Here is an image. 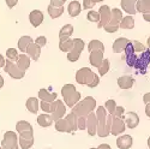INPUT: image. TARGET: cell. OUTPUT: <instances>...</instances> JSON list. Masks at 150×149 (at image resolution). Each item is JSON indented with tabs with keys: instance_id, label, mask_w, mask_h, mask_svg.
Masks as SVG:
<instances>
[{
	"instance_id": "6da1fadb",
	"label": "cell",
	"mask_w": 150,
	"mask_h": 149,
	"mask_svg": "<svg viewBox=\"0 0 150 149\" xmlns=\"http://www.w3.org/2000/svg\"><path fill=\"white\" fill-rule=\"evenodd\" d=\"M96 117L98 120L97 135L100 137H107V136L110 133V126H112V121H113V117L107 112L105 106L97 107Z\"/></svg>"
},
{
	"instance_id": "7a4b0ae2",
	"label": "cell",
	"mask_w": 150,
	"mask_h": 149,
	"mask_svg": "<svg viewBox=\"0 0 150 149\" xmlns=\"http://www.w3.org/2000/svg\"><path fill=\"white\" fill-rule=\"evenodd\" d=\"M76 82L82 85H88L90 88H95L100 83V78L89 67H82L76 72Z\"/></svg>"
},
{
	"instance_id": "3957f363",
	"label": "cell",
	"mask_w": 150,
	"mask_h": 149,
	"mask_svg": "<svg viewBox=\"0 0 150 149\" xmlns=\"http://www.w3.org/2000/svg\"><path fill=\"white\" fill-rule=\"evenodd\" d=\"M96 107V100L91 96H86L83 100L78 101L76 105L72 107V112L77 117H82V116H88L90 112H93Z\"/></svg>"
},
{
	"instance_id": "277c9868",
	"label": "cell",
	"mask_w": 150,
	"mask_h": 149,
	"mask_svg": "<svg viewBox=\"0 0 150 149\" xmlns=\"http://www.w3.org/2000/svg\"><path fill=\"white\" fill-rule=\"evenodd\" d=\"M61 95L64 97V102L69 107H73L81 100V93L77 92L76 87L73 84H65L61 88Z\"/></svg>"
},
{
	"instance_id": "5b68a950",
	"label": "cell",
	"mask_w": 150,
	"mask_h": 149,
	"mask_svg": "<svg viewBox=\"0 0 150 149\" xmlns=\"http://www.w3.org/2000/svg\"><path fill=\"white\" fill-rule=\"evenodd\" d=\"M3 149H18L19 142H18V136L13 131H6L4 133V138L1 142Z\"/></svg>"
},
{
	"instance_id": "8992f818",
	"label": "cell",
	"mask_w": 150,
	"mask_h": 149,
	"mask_svg": "<svg viewBox=\"0 0 150 149\" xmlns=\"http://www.w3.org/2000/svg\"><path fill=\"white\" fill-rule=\"evenodd\" d=\"M4 70H5V72L8 74V76H11L12 78H15V79H22L24 77V74H25V71L21 70L17 64H15L13 61H11L8 59L5 61Z\"/></svg>"
},
{
	"instance_id": "52a82bcc",
	"label": "cell",
	"mask_w": 150,
	"mask_h": 149,
	"mask_svg": "<svg viewBox=\"0 0 150 149\" xmlns=\"http://www.w3.org/2000/svg\"><path fill=\"white\" fill-rule=\"evenodd\" d=\"M19 147L22 149H30L34 145V130H24L19 132V137H18Z\"/></svg>"
},
{
	"instance_id": "ba28073f",
	"label": "cell",
	"mask_w": 150,
	"mask_h": 149,
	"mask_svg": "<svg viewBox=\"0 0 150 149\" xmlns=\"http://www.w3.org/2000/svg\"><path fill=\"white\" fill-rule=\"evenodd\" d=\"M85 45L84 41L81 39H73V48L67 53V59L70 61H77L81 57V53L83 52Z\"/></svg>"
},
{
	"instance_id": "9c48e42d",
	"label": "cell",
	"mask_w": 150,
	"mask_h": 149,
	"mask_svg": "<svg viewBox=\"0 0 150 149\" xmlns=\"http://www.w3.org/2000/svg\"><path fill=\"white\" fill-rule=\"evenodd\" d=\"M51 113L53 120H58L60 118H64V114L66 113V107L61 100H54L51 102Z\"/></svg>"
},
{
	"instance_id": "30bf717a",
	"label": "cell",
	"mask_w": 150,
	"mask_h": 149,
	"mask_svg": "<svg viewBox=\"0 0 150 149\" xmlns=\"http://www.w3.org/2000/svg\"><path fill=\"white\" fill-rule=\"evenodd\" d=\"M98 13H100V21L97 23V28L102 29L109 23L110 18H112V10L109 9L108 5H102L101 7H100Z\"/></svg>"
},
{
	"instance_id": "8fae6325",
	"label": "cell",
	"mask_w": 150,
	"mask_h": 149,
	"mask_svg": "<svg viewBox=\"0 0 150 149\" xmlns=\"http://www.w3.org/2000/svg\"><path fill=\"white\" fill-rule=\"evenodd\" d=\"M97 125H98V120L96 117V113L90 112L86 116V130L90 136H95L97 133Z\"/></svg>"
},
{
	"instance_id": "7c38bea8",
	"label": "cell",
	"mask_w": 150,
	"mask_h": 149,
	"mask_svg": "<svg viewBox=\"0 0 150 149\" xmlns=\"http://www.w3.org/2000/svg\"><path fill=\"white\" fill-rule=\"evenodd\" d=\"M125 129H126V124H125V120L122 118H113V121H112V126H110V133L118 136L120 133H124Z\"/></svg>"
},
{
	"instance_id": "4fadbf2b",
	"label": "cell",
	"mask_w": 150,
	"mask_h": 149,
	"mask_svg": "<svg viewBox=\"0 0 150 149\" xmlns=\"http://www.w3.org/2000/svg\"><path fill=\"white\" fill-rule=\"evenodd\" d=\"M149 63H150V51H146V49H145L144 52H142L141 57L137 58L134 67L139 69L142 73H145V69L149 65Z\"/></svg>"
},
{
	"instance_id": "5bb4252c",
	"label": "cell",
	"mask_w": 150,
	"mask_h": 149,
	"mask_svg": "<svg viewBox=\"0 0 150 149\" xmlns=\"http://www.w3.org/2000/svg\"><path fill=\"white\" fill-rule=\"evenodd\" d=\"M124 52H125V55H126V63H127V65L134 67L136 61H137V58H138V57L134 54L136 51H134V48H133L132 41H130V43L126 46V48H125Z\"/></svg>"
},
{
	"instance_id": "9a60e30c",
	"label": "cell",
	"mask_w": 150,
	"mask_h": 149,
	"mask_svg": "<svg viewBox=\"0 0 150 149\" xmlns=\"http://www.w3.org/2000/svg\"><path fill=\"white\" fill-rule=\"evenodd\" d=\"M29 21L34 28H37L39 26H41L42 22H43V13L40 10H34L29 15Z\"/></svg>"
},
{
	"instance_id": "2e32d148",
	"label": "cell",
	"mask_w": 150,
	"mask_h": 149,
	"mask_svg": "<svg viewBox=\"0 0 150 149\" xmlns=\"http://www.w3.org/2000/svg\"><path fill=\"white\" fill-rule=\"evenodd\" d=\"M124 120L129 129H134L139 124V117L137 113H134V112H129V113H126Z\"/></svg>"
},
{
	"instance_id": "e0dca14e",
	"label": "cell",
	"mask_w": 150,
	"mask_h": 149,
	"mask_svg": "<svg viewBox=\"0 0 150 149\" xmlns=\"http://www.w3.org/2000/svg\"><path fill=\"white\" fill-rule=\"evenodd\" d=\"M133 144V138L130 135H122L117 140V145L119 149H130Z\"/></svg>"
},
{
	"instance_id": "ac0fdd59",
	"label": "cell",
	"mask_w": 150,
	"mask_h": 149,
	"mask_svg": "<svg viewBox=\"0 0 150 149\" xmlns=\"http://www.w3.org/2000/svg\"><path fill=\"white\" fill-rule=\"evenodd\" d=\"M33 60H35V61H37L39 60V58H40V54H41V46H39L37 43H35V42H31L30 45H29V47L27 48V52H25Z\"/></svg>"
},
{
	"instance_id": "d6986e66",
	"label": "cell",
	"mask_w": 150,
	"mask_h": 149,
	"mask_svg": "<svg viewBox=\"0 0 150 149\" xmlns=\"http://www.w3.org/2000/svg\"><path fill=\"white\" fill-rule=\"evenodd\" d=\"M90 64L95 67H98L103 61V52L102 51H91L89 55Z\"/></svg>"
},
{
	"instance_id": "ffe728a7",
	"label": "cell",
	"mask_w": 150,
	"mask_h": 149,
	"mask_svg": "<svg viewBox=\"0 0 150 149\" xmlns=\"http://www.w3.org/2000/svg\"><path fill=\"white\" fill-rule=\"evenodd\" d=\"M138 0H121V9L129 15H134L137 10H136V4Z\"/></svg>"
},
{
	"instance_id": "44dd1931",
	"label": "cell",
	"mask_w": 150,
	"mask_h": 149,
	"mask_svg": "<svg viewBox=\"0 0 150 149\" xmlns=\"http://www.w3.org/2000/svg\"><path fill=\"white\" fill-rule=\"evenodd\" d=\"M130 43V40L125 39V37H119V39H117L113 43V52L114 53H121L125 51V48H126V46Z\"/></svg>"
},
{
	"instance_id": "7402d4cb",
	"label": "cell",
	"mask_w": 150,
	"mask_h": 149,
	"mask_svg": "<svg viewBox=\"0 0 150 149\" xmlns=\"http://www.w3.org/2000/svg\"><path fill=\"white\" fill-rule=\"evenodd\" d=\"M134 79L131 76H121L118 78V85L120 89H131L133 87Z\"/></svg>"
},
{
	"instance_id": "603a6c76",
	"label": "cell",
	"mask_w": 150,
	"mask_h": 149,
	"mask_svg": "<svg viewBox=\"0 0 150 149\" xmlns=\"http://www.w3.org/2000/svg\"><path fill=\"white\" fill-rule=\"evenodd\" d=\"M122 19V12L119 9H112V18L109 21V26L120 27V22Z\"/></svg>"
},
{
	"instance_id": "cb8c5ba5",
	"label": "cell",
	"mask_w": 150,
	"mask_h": 149,
	"mask_svg": "<svg viewBox=\"0 0 150 149\" xmlns=\"http://www.w3.org/2000/svg\"><path fill=\"white\" fill-rule=\"evenodd\" d=\"M55 130L59 131V132H72L70 125H69V123L65 118H60L58 120H55Z\"/></svg>"
},
{
	"instance_id": "d4e9b609",
	"label": "cell",
	"mask_w": 150,
	"mask_h": 149,
	"mask_svg": "<svg viewBox=\"0 0 150 149\" xmlns=\"http://www.w3.org/2000/svg\"><path fill=\"white\" fill-rule=\"evenodd\" d=\"M67 11H69V15L71 17H77L81 12H82V6H81V3L74 0V1H71L69 4V7H67Z\"/></svg>"
},
{
	"instance_id": "484cf974",
	"label": "cell",
	"mask_w": 150,
	"mask_h": 149,
	"mask_svg": "<svg viewBox=\"0 0 150 149\" xmlns=\"http://www.w3.org/2000/svg\"><path fill=\"white\" fill-rule=\"evenodd\" d=\"M17 65H18V67L21 69V70H23V71H27L28 69H29V66H30V57L27 54H21V55H18V59H17V63H16Z\"/></svg>"
},
{
	"instance_id": "4316f807",
	"label": "cell",
	"mask_w": 150,
	"mask_h": 149,
	"mask_svg": "<svg viewBox=\"0 0 150 149\" xmlns=\"http://www.w3.org/2000/svg\"><path fill=\"white\" fill-rule=\"evenodd\" d=\"M47 11H48L49 17L53 18V19H55V18H59L62 13H64V6L58 7V6H53V5L49 4L48 7H47Z\"/></svg>"
},
{
	"instance_id": "83f0119b",
	"label": "cell",
	"mask_w": 150,
	"mask_h": 149,
	"mask_svg": "<svg viewBox=\"0 0 150 149\" xmlns=\"http://www.w3.org/2000/svg\"><path fill=\"white\" fill-rule=\"evenodd\" d=\"M39 97L43 101L47 102H53L57 99V94L55 93H51L48 89H40L39 90Z\"/></svg>"
},
{
	"instance_id": "f1b7e54d",
	"label": "cell",
	"mask_w": 150,
	"mask_h": 149,
	"mask_svg": "<svg viewBox=\"0 0 150 149\" xmlns=\"http://www.w3.org/2000/svg\"><path fill=\"white\" fill-rule=\"evenodd\" d=\"M73 34V27L71 26V24H66V26H64L60 31H59V39L60 41H64L66 39H69V37H71Z\"/></svg>"
},
{
	"instance_id": "f546056e",
	"label": "cell",
	"mask_w": 150,
	"mask_h": 149,
	"mask_svg": "<svg viewBox=\"0 0 150 149\" xmlns=\"http://www.w3.org/2000/svg\"><path fill=\"white\" fill-rule=\"evenodd\" d=\"M53 118L52 116H49V114H40L39 117H37V124H39L40 126L42 128H48V126H51L52 124H53Z\"/></svg>"
},
{
	"instance_id": "4dcf8cb0",
	"label": "cell",
	"mask_w": 150,
	"mask_h": 149,
	"mask_svg": "<svg viewBox=\"0 0 150 149\" xmlns=\"http://www.w3.org/2000/svg\"><path fill=\"white\" fill-rule=\"evenodd\" d=\"M31 42H34V41H33V39H31L30 36H22L21 39L18 40V49H19L21 52L25 53L27 52V48L29 47V45Z\"/></svg>"
},
{
	"instance_id": "1f68e13d",
	"label": "cell",
	"mask_w": 150,
	"mask_h": 149,
	"mask_svg": "<svg viewBox=\"0 0 150 149\" xmlns=\"http://www.w3.org/2000/svg\"><path fill=\"white\" fill-rule=\"evenodd\" d=\"M39 107H40V104H39V100H37L36 97H29L27 100V108L30 113L36 114L37 111H39Z\"/></svg>"
},
{
	"instance_id": "d6a6232c",
	"label": "cell",
	"mask_w": 150,
	"mask_h": 149,
	"mask_svg": "<svg viewBox=\"0 0 150 149\" xmlns=\"http://www.w3.org/2000/svg\"><path fill=\"white\" fill-rule=\"evenodd\" d=\"M136 10L141 13L150 12V0H138L136 4Z\"/></svg>"
},
{
	"instance_id": "836d02e7",
	"label": "cell",
	"mask_w": 150,
	"mask_h": 149,
	"mask_svg": "<svg viewBox=\"0 0 150 149\" xmlns=\"http://www.w3.org/2000/svg\"><path fill=\"white\" fill-rule=\"evenodd\" d=\"M65 119L67 120V123H69V125H70L72 132H74V131L78 129V117L74 114L73 112H71L70 114H67V116L65 117Z\"/></svg>"
},
{
	"instance_id": "e575fe53",
	"label": "cell",
	"mask_w": 150,
	"mask_h": 149,
	"mask_svg": "<svg viewBox=\"0 0 150 149\" xmlns=\"http://www.w3.org/2000/svg\"><path fill=\"white\" fill-rule=\"evenodd\" d=\"M133 27H134V19L132 17V15L122 17V19L120 22V28L121 29H133Z\"/></svg>"
},
{
	"instance_id": "d590c367",
	"label": "cell",
	"mask_w": 150,
	"mask_h": 149,
	"mask_svg": "<svg viewBox=\"0 0 150 149\" xmlns=\"http://www.w3.org/2000/svg\"><path fill=\"white\" fill-rule=\"evenodd\" d=\"M59 48H60L61 52H67L69 53L73 48V39L69 37V39H66L64 41H60L59 42Z\"/></svg>"
},
{
	"instance_id": "8d00e7d4",
	"label": "cell",
	"mask_w": 150,
	"mask_h": 149,
	"mask_svg": "<svg viewBox=\"0 0 150 149\" xmlns=\"http://www.w3.org/2000/svg\"><path fill=\"white\" fill-rule=\"evenodd\" d=\"M88 49H89V52H91V51H102V52H105V45L98 40H93V41L89 42Z\"/></svg>"
},
{
	"instance_id": "74e56055",
	"label": "cell",
	"mask_w": 150,
	"mask_h": 149,
	"mask_svg": "<svg viewBox=\"0 0 150 149\" xmlns=\"http://www.w3.org/2000/svg\"><path fill=\"white\" fill-rule=\"evenodd\" d=\"M30 129H33L31 124H30V123H28V121H25V120H19V121L16 124V130H17V132H18V133H19L21 131H24V130H30Z\"/></svg>"
},
{
	"instance_id": "f35d334b",
	"label": "cell",
	"mask_w": 150,
	"mask_h": 149,
	"mask_svg": "<svg viewBox=\"0 0 150 149\" xmlns=\"http://www.w3.org/2000/svg\"><path fill=\"white\" fill-rule=\"evenodd\" d=\"M97 69H98V74L100 76H105V74L109 71V60L108 59H103L102 64L100 65Z\"/></svg>"
},
{
	"instance_id": "ab89813d",
	"label": "cell",
	"mask_w": 150,
	"mask_h": 149,
	"mask_svg": "<svg viewBox=\"0 0 150 149\" xmlns=\"http://www.w3.org/2000/svg\"><path fill=\"white\" fill-rule=\"evenodd\" d=\"M6 57L11 61H17V59H18V52H17V49L16 48H8L7 51H6Z\"/></svg>"
},
{
	"instance_id": "60d3db41",
	"label": "cell",
	"mask_w": 150,
	"mask_h": 149,
	"mask_svg": "<svg viewBox=\"0 0 150 149\" xmlns=\"http://www.w3.org/2000/svg\"><path fill=\"white\" fill-rule=\"evenodd\" d=\"M105 107H106V109H107V112L109 114H113V112L117 108V104H115L114 100H107L106 104H105Z\"/></svg>"
},
{
	"instance_id": "b9f144b4",
	"label": "cell",
	"mask_w": 150,
	"mask_h": 149,
	"mask_svg": "<svg viewBox=\"0 0 150 149\" xmlns=\"http://www.w3.org/2000/svg\"><path fill=\"white\" fill-rule=\"evenodd\" d=\"M88 21L89 22H94V23H98V21H100V13L98 12H96V11H94V10H91V11H89L88 12Z\"/></svg>"
},
{
	"instance_id": "7bdbcfd3",
	"label": "cell",
	"mask_w": 150,
	"mask_h": 149,
	"mask_svg": "<svg viewBox=\"0 0 150 149\" xmlns=\"http://www.w3.org/2000/svg\"><path fill=\"white\" fill-rule=\"evenodd\" d=\"M124 113H125L124 107H121V106H117V108H115V111L113 112L112 117H113V118H115V117H118V118H122Z\"/></svg>"
},
{
	"instance_id": "ee69618b",
	"label": "cell",
	"mask_w": 150,
	"mask_h": 149,
	"mask_svg": "<svg viewBox=\"0 0 150 149\" xmlns=\"http://www.w3.org/2000/svg\"><path fill=\"white\" fill-rule=\"evenodd\" d=\"M78 129L79 130H85L86 129V116L78 117Z\"/></svg>"
},
{
	"instance_id": "f6af8a7d",
	"label": "cell",
	"mask_w": 150,
	"mask_h": 149,
	"mask_svg": "<svg viewBox=\"0 0 150 149\" xmlns=\"http://www.w3.org/2000/svg\"><path fill=\"white\" fill-rule=\"evenodd\" d=\"M132 45H133V48H134V51L136 52H144L145 51V47L141 43V42H138V41H132Z\"/></svg>"
},
{
	"instance_id": "bcb514c9",
	"label": "cell",
	"mask_w": 150,
	"mask_h": 149,
	"mask_svg": "<svg viewBox=\"0 0 150 149\" xmlns=\"http://www.w3.org/2000/svg\"><path fill=\"white\" fill-rule=\"evenodd\" d=\"M40 106H41V108H42V111L45 112V113H51V102H47V101L42 100Z\"/></svg>"
},
{
	"instance_id": "7dc6e473",
	"label": "cell",
	"mask_w": 150,
	"mask_h": 149,
	"mask_svg": "<svg viewBox=\"0 0 150 149\" xmlns=\"http://www.w3.org/2000/svg\"><path fill=\"white\" fill-rule=\"evenodd\" d=\"M35 43H37L39 46H41V47H45L46 46V43H47V39L45 36H39L37 39L35 40Z\"/></svg>"
},
{
	"instance_id": "c3c4849f",
	"label": "cell",
	"mask_w": 150,
	"mask_h": 149,
	"mask_svg": "<svg viewBox=\"0 0 150 149\" xmlns=\"http://www.w3.org/2000/svg\"><path fill=\"white\" fill-rule=\"evenodd\" d=\"M95 6V3L93 0H83V9L88 10V9H93Z\"/></svg>"
},
{
	"instance_id": "681fc988",
	"label": "cell",
	"mask_w": 150,
	"mask_h": 149,
	"mask_svg": "<svg viewBox=\"0 0 150 149\" xmlns=\"http://www.w3.org/2000/svg\"><path fill=\"white\" fill-rule=\"evenodd\" d=\"M119 28L120 27H115V26H109V24H107V26L103 28L107 33H115V31H118L119 30Z\"/></svg>"
},
{
	"instance_id": "f907efd6",
	"label": "cell",
	"mask_w": 150,
	"mask_h": 149,
	"mask_svg": "<svg viewBox=\"0 0 150 149\" xmlns=\"http://www.w3.org/2000/svg\"><path fill=\"white\" fill-rule=\"evenodd\" d=\"M65 1H66V0H51V5L60 7V6H64Z\"/></svg>"
},
{
	"instance_id": "816d5d0a",
	"label": "cell",
	"mask_w": 150,
	"mask_h": 149,
	"mask_svg": "<svg viewBox=\"0 0 150 149\" xmlns=\"http://www.w3.org/2000/svg\"><path fill=\"white\" fill-rule=\"evenodd\" d=\"M5 1H6L7 7H8V9H12V7H15V6L17 5L18 0H5Z\"/></svg>"
},
{
	"instance_id": "f5cc1de1",
	"label": "cell",
	"mask_w": 150,
	"mask_h": 149,
	"mask_svg": "<svg viewBox=\"0 0 150 149\" xmlns=\"http://www.w3.org/2000/svg\"><path fill=\"white\" fill-rule=\"evenodd\" d=\"M143 102H144V104H149V102H150V93L144 94V96H143Z\"/></svg>"
},
{
	"instance_id": "db71d44e",
	"label": "cell",
	"mask_w": 150,
	"mask_h": 149,
	"mask_svg": "<svg viewBox=\"0 0 150 149\" xmlns=\"http://www.w3.org/2000/svg\"><path fill=\"white\" fill-rule=\"evenodd\" d=\"M5 58L3 57V54H0V67H4L5 66Z\"/></svg>"
},
{
	"instance_id": "11a10c76",
	"label": "cell",
	"mask_w": 150,
	"mask_h": 149,
	"mask_svg": "<svg viewBox=\"0 0 150 149\" xmlns=\"http://www.w3.org/2000/svg\"><path fill=\"white\" fill-rule=\"evenodd\" d=\"M145 114L150 118V102L146 104V106H145Z\"/></svg>"
},
{
	"instance_id": "9f6ffc18",
	"label": "cell",
	"mask_w": 150,
	"mask_h": 149,
	"mask_svg": "<svg viewBox=\"0 0 150 149\" xmlns=\"http://www.w3.org/2000/svg\"><path fill=\"white\" fill-rule=\"evenodd\" d=\"M143 18L146 22H150V12H146V13H143Z\"/></svg>"
},
{
	"instance_id": "6f0895ef",
	"label": "cell",
	"mask_w": 150,
	"mask_h": 149,
	"mask_svg": "<svg viewBox=\"0 0 150 149\" xmlns=\"http://www.w3.org/2000/svg\"><path fill=\"white\" fill-rule=\"evenodd\" d=\"M3 85H4V78H3L1 74H0V89L3 88Z\"/></svg>"
},
{
	"instance_id": "680465c9",
	"label": "cell",
	"mask_w": 150,
	"mask_h": 149,
	"mask_svg": "<svg viewBox=\"0 0 150 149\" xmlns=\"http://www.w3.org/2000/svg\"><path fill=\"white\" fill-rule=\"evenodd\" d=\"M148 48H149V51H150V37H148Z\"/></svg>"
},
{
	"instance_id": "91938a15",
	"label": "cell",
	"mask_w": 150,
	"mask_h": 149,
	"mask_svg": "<svg viewBox=\"0 0 150 149\" xmlns=\"http://www.w3.org/2000/svg\"><path fill=\"white\" fill-rule=\"evenodd\" d=\"M93 1L96 4V3H101V1H103V0H93Z\"/></svg>"
},
{
	"instance_id": "94428289",
	"label": "cell",
	"mask_w": 150,
	"mask_h": 149,
	"mask_svg": "<svg viewBox=\"0 0 150 149\" xmlns=\"http://www.w3.org/2000/svg\"><path fill=\"white\" fill-rule=\"evenodd\" d=\"M148 147H149V148H150V137H149V138H148Z\"/></svg>"
},
{
	"instance_id": "6125c7cd",
	"label": "cell",
	"mask_w": 150,
	"mask_h": 149,
	"mask_svg": "<svg viewBox=\"0 0 150 149\" xmlns=\"http://www.w3.org/2000/svg\"><path fill=\"white\" fill-rule=\"evenodd\" d=\"M90 149H98V148H90Z\"/></svg>"
},
{
	"instance_id": "be15d7a7",
	"label": "cell",
	"mask_w": 150,
	"mask_h": 149,
	"mask_svg": "<svg viewBox=\"0 0 150 149\" xmlns=\"http://www.w3.org/2000/svg\"><path fill=\"white\" fill-rule=\"evenodd\" d=\"M0 149H3V148H1V147H0Z\"/></svg>"
}]
</instances>
